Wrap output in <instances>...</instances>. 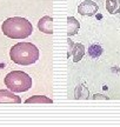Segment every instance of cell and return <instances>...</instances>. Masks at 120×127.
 Segmentation results:
<instances>
[{"instance_id": "cell-1", "label": "cell", "mask_w": 120, "mask_h": 127, "mask_svg": "<svg viewBox=\"0 0 120 127\" xmlns=\"http://www.w3.org/2000/svg\"><path fill=\"white\" fill-rule=\"evenodd\" d=\"M1 31L11 39H26L32 34L33 26L27 19L13 17L6 19L1 25Z\"/></svg>"}, {"instance_id": "cell-2", "label": "cell", "mask_w": 120, "mask_h": 127, "mask_svg": "<svg viewBox=\"0 0 120 127\" xmlns=\"http://www.w3.org/2000/svg\"><path fill=\"white\" fill-rule=\"evenodd\" d=\"M9 58L14 64L28 66L38 61L39 50L32 42H18L9 51Z\"/></svg>"}, {"instance_id": "cell-3", "label": "cell", "mask_w": 120, "mask_h": 127, "mask_svg": "<svg viewBox=\"0 0 120 127\" xmlns=\"http://www.w3.org/2000/svg\"><path fill=\"white\" fill-rule=\"evenodd\" d=\"M5 85L14 93L26 92L32 87V78L23 71H12L5 77Z\"/></svg>"}, {"instance_id": "cell-4", "label": "cell", "mask_w": 120, "mask_h": 127, "mask_svg": "<svg viewBox=\"0 0 120 127\" xmlns=\"http://www.w3.org/2000/svg\"><path fill=\"white\" fill-rule=\"evenodd\" d=\"M98 12V5L92 0H85L78 6V13L84 17H93Z\"/></svg>"}, {"instance_id": "cell-5", "label": "cell", "mask_w": 120, "mask_h": 127, "mask_svg": "<svg viewBox=\"0 0 120 127\" xmlns=\"http://www.w3.org/2000/svg\"><path fill=\"white\" fill-rule=\"evenodd\" d=\"M0 104H21V98L9 90H0Z\"/></svg>"}, {"instance_id": "cell-6", "label": "cell", "mask_w": 120, "mask_h": 127, "mask_svg": "<svg viewBox=\"0 0 120 127\" xmlns=\"http://www.w3.org/2000/svg\"><path fill=\"white\" fill-rule=\"evenodd\" d=\"M38 28L39 31L46 34H52L53 33V19L50 15H45L42 17L39 21H38Z\"/></svg>"}, {"instance_id": "cell-7", "label": "cell", "mask_w": 120, "mask_h": 127, "mask_svg": "<svg viewBox=\"0 0 120 127\" xmlns=\"http://www.w3.org/2000/svg\"><path fill=\"white\" fill-rule=\"evenodd\" d=\"M71 55L73 57V61L78 63L84 58L85 55V46L83 44H74L73 48L71 51Z\"/></svg>"}, {"instance_id": "cell-8", "label": "cell", "mask_w": 120, "mask_h": 127, "mask_svg": "<svg viewBox=\"0 0 120 127\" xmlns=\"http://www.w3.org/2000/svg\"><path fill=\"white\" fill-rule=\"evenodd\" d=\"M67 25H68V30H67L68 38L72 35H75L78 33L79 28H80V23L74 17H68L67 18Z\"/></svg>"}, {"instance_id": "cell-9", "label": "cell", "mask_w": 120, "mask_h": 127, "mask_svg": "<svg viewBox=\"0 0 120 127\" xmlns=\"http://www.w3.org/2000/svg\"><path fill=\"white\" fill-rule=\"evenodd\" d=\"M106 9L110 14L120 13V0H106Z\"/></svg>"}, {"instance_id": "cell-10", "label": "cell", "mask_w": 120, "mask_h": 127, "mask_svg": "<svg viewBox=\"0 0 120 127\" xmlns=\"http://www.w3.org/2000/svg\"><path fill=\"white\" fill-rule=\"evenodd\" d=\"M26 104H52L53 102V100L50 99V98H47L45 95H34V96H31V98H28L26 101H25Z\"/></svg>"}, {"instance_id": "cell-11", "label": "cell", "mask_w": 120, "mask_h": 127, "mask_svg": "<svg viewBox=\"0 0 120 127\" xmlns=\"http://www.w3.org/2000/svg\"><path fill=\"white\" fill-rule=\"evenodd\" d=\"M90 96V92L84 85H80L75 88V99H87Z\"/></svg>"}, {"instance_id": "cell-12", "label": "cell", "mask_w": 120, "mask_h": 127, "mask_svg": "<svg viewBox=\"0 0 120 127\" xmlns=\"http://www.w3.org/2000/svg\"><path fill=\"white\" fill-rule=\"evenodd\" d=\"M88 54H90V57H92V58L100 57L102 54V47L100 45H98V44H94V45H92L88 48Z\"/></svg>"}, {"instance_id": "cell-13", "label": "cell", "mask_w": 120, "mask_h": 127, "mask_svg": "<svg viewBox=\"0 0 120 127\" xmlns=\"http://www.w3.org/2000/svg\"><path fill=\"white\" fill-rule=\"evenodd\" d=\"M67 44H68V53H67V57L69 58V55H71V51H72V48H73V46H74V42L68 38V40H67Z\"/></svg>"}, {"instance_id": "cell-14", "label": "cell", "mask_w": 120, "mask_h": 127, "mask_svg": "<svg viewBox=\"0 0 120 127\" xmlns=\"http://www.w3.org/2000/svg\"><path fill=\"white\" fill-rule=\"evenodd\" d=\"M98 98H104V99H108V98H106V96H102V95H98V94L94 95V99H98Z\"/></svg>"}]
</instances>
